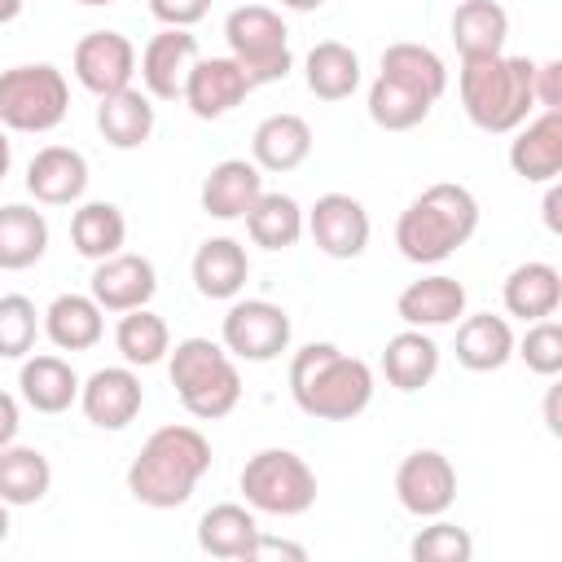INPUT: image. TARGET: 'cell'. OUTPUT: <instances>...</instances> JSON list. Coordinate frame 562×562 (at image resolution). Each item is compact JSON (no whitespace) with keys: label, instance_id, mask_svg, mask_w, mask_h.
<instances>
[{"label":"cell","instance_id":"f907efd6","mask_svg":"<svg viewBox=\"0 0 562 562\" xmlns=\"http://www.w3.org/2000/svg\"><path fill=\"white\" fill-rule=\"evenodd\" d=\"M9 162H13V149H9V140H4V132H0V180L9 176Z\"/></svg>","mask_w":562,"mask_h":562},{"label":"cell","instance_id":"cb8c5ba5","mask_svg":"<svg viewBox=\"0 0 562 562\" xmlns=\"http://www.w3.org/2000/svg\"><path fill=\"white\" fill-rule=\"evenodd\" d=\"M250 277L246 246L237 237H206L193 255V285L202 299H237Z\"/></svg>","mask_w":562,"mask_h":562},{"label":"cell","instance_id":"4dcf8cb0","mask_svg":"<svg viewBox=\"0 0 562 562\" xmlns=\"http://www.w3.org/2000/svg\"><path fill=\"white\" fill-rule=\"evenodd\" d=\"M18 386H22V400L35 413H66L79 400V373L61 356H31V360H22Z\"/></svg>","mask_w":562,"mask_h":562},{"label":"cell","instance_id":"f5cc1de1","mask_svg":"<svg viewBox=\"0 0 562 562\" xmlns=\"http://www.w3.org/2000/svg\"><path fill=\"white\" fill-rule=\"evenodd\" d=\"M79 4H92V9H101V4H114V0H79Z\"/></svg>","mask_w":562,"mask_h":562},{"label":"cell","instance_id":"6da1fadb","mask_svg":"<svg viewBox=\"0 0 562 562\" xmlns=\"http://www.w3.org/2000/svg\"><path fill=\"white\" fill-rule=\"evenodd\" d=\"M290 395L316 422H351L373 400V369L334 342H307L290 360Z\"/></svg>","mask_w":562,"mask_h":562},{"label":"cell","instance_id":"9c48e42d","mask_svg":"<svg viewBox=\"0 0 562 562\" xmlns=\"http://www.w3.org/2000/svg\"><path fill=\"white\" fill-rule=\"evenodd\" d=\"M220 338L233 360L268 364L290 347V316H285V307H277L268 299H237L224 312Z\"/></svg>","mask_w":562,"mask_h":562},{"label":"cell","instance_id":"8d00e7d4","mask_svg":"<svg viewBox=\"0 0 562 562\" xmlns=\"http://www.w3.org/2000/svg\"><path fill=\"white\" fill-rule=\"evenodd\" d=\"M114 347L119 356L132 364V369H149L158 364L167 351H171V329L158 312L149 307H132L119 316V329H114Z\"/></svg>","mask_w":562,"mask_h":562},{"label":"cell","instance_id":"603a6c76","mask_svg":"<svg viewBox=\"0 0 562 562\" xmlns=\"http://www.w3.org/2000/svg\"><path fill=\"white\" fill-rule=\"evenodd\" d=\"M263 193V171L246 158H224L202 180V211L211 220H241Z\"/></svg>","mask_w":562,"mask_h":562},{"label":"cell","instance_id":"b9f144b4","mask_svg":"<svg viewBox=\"0 0 562 562\" xmlns=\"http://www.w3.org/2000/svg\"><path fill=\"white\" fill-rule=\"evenodd\" d=\"M149 13L162 22V26H198L206 13H211V0H149Z\"/></svg>","mask_w":562,"mask_h":562},{"label":"cell","instance_id":"8fae6325","mask_svg":"<svg viewBox=\"0 0 562 562\" xmlns=\"http://www.w3.org/2000/svg\"><path fill=\"white\" fill-rule=\"evenodd\" d=\"M303 228L329 259H360L369 246V211L351 193H321L316 206L303 215Z\"/></svg>","mask_w":562,"mask_h":562},{"label":"cell","instance_id":"277c9868","mask_svg":"<svg viewBox=\"0 0 562 562\" xmlns=\"http://www.w3.org/2000/svg\"><path fill=\"white\" fill-rule=\"evenodd\" d=\"M531 70H536L531 57H505V53L461 57L457 88H461L465 119L479 132H492V136H505V132L522 127L536 110Z\"/></svg>","mask_w":562,"mask_h":562},{"label":"cell","instance_id":"836d02e7","mask_svg":"<svg viewBox=\"0 0 562 562\" xmlns=\"http://www.w3.org/2000/svg\"><path fill=\"white\" fill-rule=\"evenodd\" d=\"M53 487V465L40 448L9 443L0 448V501L4 505H40Z\"/></svg>","mask_w":562,"mask_h":562},{"label":"cell","instance_id":"52a82bcc","mask_svg":"<svg viewBox=\"0 0 562 562\" xmlns=\"http://www.w3.org/2000/svg\"><path fill=\"white\" fill-rule=\"evenodd\" d=\"M224 40H228V57L246 70V79L259 83H277L290 75L294 57H290V31L281 22L277 9L268 4H241L224 18Z\"/></svg>","mask_w":562,"mask_h":562},{"label":"cell","instance_id":"d4e9b609","mask_svg":"<svg viewBox=\"0 0 562 562\" xmlns=\"http://www.w3.org/2000/svg\"><path fill=\"white\" fill-rule=\"evenodd\" d=\"M457 364L470 369V373H496L509 356H514V329L505 316H492V312H479V316H465L457 325Z\"/></svg>","mask_w":562,"mask_h":562},{"label":"cell","instance_id":"30bf717a","mask_svg":"<svg viewBox=\"0 0 562 562\" xmlns=\"http://www.w3.org/2000/svg\"><path fill=\"white\" fill-rule=\"evenodd\" d=\"M395 496L413 518H439L457 501V470L439 448H417L395 470Z\"/></svg>","mask_w":562,"mask_h":562},{"label":"cell","instance_id":"484cf974","mask_svg":"<svg viewBox=\"0 0 562 562\" xmlns=\"http://www.w3.org/2000/svg\"><path fill=\"white\" fill-rule=\"evenodd\" d=\"M97 132L114 149H140L154 136V105L140 88H119L110 97H97Z\"/></svg>","mask_w":562,"mask_h":562},{"label":"cell","instance_id":"d590c367","mask_svg":"<svg viewBox=\"0 0 562 562\" xmlns=\"http://www.w3.org/2000/svg\"><path fill=\"white\" fill-rule=\"evenodd\" d=\"M241 220L250 241L263 250H290L303 237V206L290 193H259Z\"/></svg>","mask_w":562,"mask_h":562},{"label":"cell","instance_id":"816d5d0a","mask_svg":"<svg viewBox=\"0 0 562 562\" xmlns=\"http://www.w3.org/2000/svg\"><path fill=\"white\" fill-rule=\"evenodd\" d=\"M4 536H9V505L0 501V540H4Z\"/></svg>","mask_w":562,"mask_h":562},{"label":"cell","instance_id":"2e32d148","mask_svg":"<svg viewBox=\"0 0 562 562\" xmlns=\"http://www.w3.org/2000/svg\"><path fill=\"white\" fill-rule=\"evenodd\" d=\"M92 299L101 303V312H132V307H145L158 290V272L145 255H110V259H97L92 268V281H88Z\"/></svg>","mask_w":562,"mask_h":562},{"label":"cell","instance_id":"c3c4849f","mask_svg":"<svg viewBox=\"0 0 562 562\" xmlns=\"http://www.w3.org/2000/svg\"><path fill=\"white\" fill-rule=\"evenodd\" d=\"M281 9H294V13H312V9H321L325 0H277Z\"/></svg>","mask_w":562,"mask_h":562},{"label":"cell","instance_id":"e0dca14e","mask_svg":"<svg viewBox=\"0 0 562 562\" xmlns=\"http://www.w3.org/2000/svg\"><path fill=\"white\" fill-rule=\"evenodd\" d=\"M509 140V167L527 184H549L562 171V110H540Z\"/></svg>","mask_w":562,"mask_h":562},{"label":"cell","instance_id":"d6a6232c","mask_svg":"<svg viewBox=\"0 0 562 562\" xmlns=\"http://www.w3.org/2000/svg\"><path fill=\"white\" fill-rule=\"evenodd\" d=\"M378 75H386V79L422 92L426 101H439L448 92V66H443V57L435 48H426V44H413V40L391 44L382 53V70Z\"/></svg>","mask_w":562,"mask_h":562},{"label":"cell","instance_id":"ffe728a7","mask_svg":"<svg viewBox=\"0 0 562 562\" xmlns=\"http://www.w3.org/2000/svg\"><path fill=\"white\" fill-rule=\"evenodd\" d=\"M395 312L404 325L413 329H439V325H452L457 316H465V285L457 277H422L413 285L400 290L395 299Z\"/></svg>","mask_w":562,"mask_h":562},{"label":"cell","instance_id":"f35d334b","mask_svg":"<svg viewBox=\"0 0 562 562\" xmlns=\"http://www.w3.org/2000/svg\"><path fill=\"white\" fill-rule=\"evenodd\" d=\"M40 334V312L26 294H4L0 299V360H22L31 356Z\"/></svg>","mask_w":562,"mask_h":562},{"label":"cell","instance_id":"f6af8a7d","mask_svg":"<svg viewBox=\"0 0 562 562\" xmlns=\"http://www.w3.org/2000/svg\"><path fill=\"white\" fill-rule=\"evenodd\" d=\"M18 426H22V413H18V400L9 391H0V448H9L18 439Z\"/></svg>","mask_w":562,"mask_h":562},{"label":"cell","instance_id":"4fadbf2b","mask_svg":"<svg viewBox=\"0 0 562 562\" xmlns=\"http://www.w3.org/2000/svg\"><path fill=\"white\" fill-rule=\"evenodd\" d=\"M140 404H145V386L132 373V364H105L88 382H79V408L101 430H123L127 422H136Z\"/></svg>","mask_w":562,"mask_h":562},{"label":"cell","instance_id":"ee69618b","mask_svg":"<svg viewBox=\"0 0 562 562\" xmlns=\"http://www.w3.org/2000/svg\"><path fill=\"white\" fill-rule=\"evenodd\" d=\"M259 558H294V562H303L307 549L294 544V540H277V536H268V531L259 527V536H255V544H250V562H259Z\"/></svg>","mask_w":562,"mask_h":562},{"label":"cell","instance_id":"f546056e","mask_svg":"<svg viewBox=\"0 0 562 562\" xmlns=\"http://www.w3.org/2000/svg\"><path fill=\"white\" fill-rule=\"evenodd\" d=\"M44 250H48V220L26 202L0 206V268L4 272L35 268Z\"/></svg>","mask_w":562,"mask_h":562},{"label":"cell","instance_id":"7dc6e473","mask_svg":"<svg viewBox=\"0 0 562 562\" xmlns=\"http://www.w3.org/2000/svg\"><path fill=\"white\" fill-rule=\"evenodd\" d=\"M544 422H549V430L553 435H562V422H558V386L549 391V400H544Z\"/></svg>","mask_w":562,"mask_h":562},{"label":"cell","instance_id":"83f0119b","mask_svg":"<svg viewBox=\"0 0 562 562\" xmlns=\"http://www.w3.org/2000/svg\"><path fill=\"white\" fill-rule=\"evenodd\" d=\"M382 373L395 391H422L439 373V342L426 329H400L395 338H386Z\"/></svg>","mask_w":562,"mask_h":562},{"label":"cell","instance_id":"ac0fdd59","mask_svg":"<svg viewBox=\"0 0 562 562\" xmlns=\"http://www.w3.org/2000/svg\"><path fill=\"white\" fill-rule=\"evenodd\" d=\"M88 189V158L70 145H44L26 162V193L44 206H70Z\"/></svg>","mask_w":562,"mask_h":562},{"label":"cell","instance_id":"4316f807","mask_svg":"<svg viewBox=\"0 0 562 562\" xmlns=\"http://www.w3.org/2000/svg\"><path fill=\"white\" fill-rule=\"evenodd\" d=\"M259 536V522H255V509L246 505H211L202 518H198V549L211 553V558H228V562H250V544Z\"/></svg>","mask_w":562,"mask_h":562},{"label":"cell","instance_id":"44dd1931","mask_svg":"<svg viewBox=\"0 0 562 562\" xmlns=\"http://www.w3.org/2000/svg\"><path fill=\"white\" fill-rule=\"evenodd\" d=\"M307 154H312V127L290 110L268 114L250 136V162L259 171H294L307 162Z\"/></svg>","mask_w":562,"mask_h":562},{"label":"cell","instance_id":"d6986e66","mask_svg":"<svg viewBox=\"0 0 562 562\" xmlns=\"http://www.w3.org/2000/svg\"><path fill=\"white\" fill-rule=\"evenodd\" d=\"M501 303H505L509 316H518L527 325L544 321V316H553L562 307V272L553 263H544V259H527L505 277Z\"/></svg>","mask_w":562,"mask_h":562},{"label":"cell","instance_id":"7bdbcfd3","mask_svg":"<svg viewBox=\"0 0 562 562\" xmlns=\"http://www.w3.org/2000/svg\"><path fill=\"white\" fill-rule=\"evenodd\" d=\"M531 92L540 110H562V61H536L531 70Z\"/></svg>","mask_w":562,"mask_h":562},{"label":"cell","instance_id":"681fc988","mask_svg":"<svg viewBox=\"0 0 562 562\" xmlns=\"http://www.w3.org/2000/svg\"><path fill=\"white\" fill-rule=\"evenodd\" d=\"M18 13H22V0H0V26H4V22H13Z\"/></svg>","mask_w":562,"mask_h":562},{"label":"cell","instance_id":"1f68e13d","mask_svg":"<svg viewBox=\"0 0 562 562\" xmlns=\"http://www.w3.org/2000/svg\"><path fill=\"white\" fill-rule=\"evenodd\" d=\"M303 75H307V92L316 101H347L360 88V57L338 40H321V44H312Z\"/></svg>","mask_w":562,"mask_h":562},{"label":"cell","instance_id":"bcb514c9","mask_svg":"<svg viewBox=\"0 0 562 562\" xmlns=\"http://www.w3.org/2000/svg\"><path fill=\"white\" fill-rule=\"evenodd\" d=\"M558 206H562V189L549 180V193H544V224L549 233H562V220H558Z\"/></svg>","mask_w":562,"mask_h":562},{"label":"cell","instance_id":"9a60e30c","mask_svg":"<svg viewBox=\"0 0 562 562\" xmlns=\"http://www.w3.org/2000/svg\"><path fill=\"white\" fill-rule=\"evenodd\" d=\"M198 40L180 26H162L158 35H149V44L140 48V83L149 97L158 101H176L184 92V79L198 61Z\"/></svg>","mask_w":562,"mask_h":562},{"label":"cell","instance_id":"7402d4cb","mask_svg":"<svg viewBox=\"0 0 562 562\" xmlns=\"http://www.w3.org/2000/svg\"><path fill=\"white\" fill-rule=\"evenodd\" d=\"M40 329L48 334V342L57 351H88L105 334V312H101V303L92 294H57L44 307Z\"/></svg>","mask_w":562,"mask_h":562},{"label":"cell","instance_id":"3957f363","mask_svg":"<svg viewBox=\"0 0 562 562\" xmlns=\"http://www.w3.org/2000/svg\"><path fill=\"white\" fill-rule=\"evenodd\" d=\"M479 228V202L465 184L439 180L422 189L395 220V246L408 263H443Z\"/></svg>","mask_w":562,"mask_h":562},{"label":"cell","instance_id":"ba28073f","mask_svg":"<svg viewBox=\"0 0 562 562\" xmlns=\"http://www.w3.org/2000/svg\"><path fill=\"white\" fill-rule=\"evenodd\" d=\"M70 110V83L57 66H13L0 70V123L13 132H53Z\"/></svg>","mask_w":562,"mask_h":562},{"label":"cell","instance_id":"f1b7e54d","mask_svg":"<svg viewBox=\"0 0 562 562\" xmlns=\"http://www.w3.org/2000/svg\"><path fill=\"white\" fill-rule=\"evenodd\" d=\"M448 31L461 57H492L509 40V13L496 0H461L452 9Z\"/></svg>","mask_w":562,"mask_h":562},{"label":"cell","instance_id":"5bb4252c","mask_svg":"<svg viewBox=\"0 0 562 562\" xmlns=\"http://www.w3.org/2000/svg\"><path fill=\"white\" fill-rule=\"evenodd\" d=\"M250 92H255V83L246 79V70L233 57H198L184 79L180 101L193 110V119H224Z\"/></svg>","mask_w":562,"mask_h":562},{"label":"cell","instance_id":"7c38bea8","mask_svg":"<svg viewBox=\"0 0 562 562\" xmlns=\"http://www.w3.org/2000/svg\"><path fill=\"white\" fill-rule=\"evenodd\" d=\"M75 79L92 92V97H110L119 88H132V75H136V48L127 35L119 31H88L79 44H75Z\"/></svg>","mask_w":562,"mask_h":562},{"label":"cell","instance_id":"e575fe53","mask_svg":"<svg viewBox=\"0 0 562 562\" xmlns=\"http://www.w3.org/2000/svg\"><path fill=\"white\" fill-rule=\"evenodd\" d=\"M127 241V220L114 202H83L75 215H70V246L83 255V259H110L119 255Z\"/></svg>","mask_w":562,"mask_h":562},{"label":"cell","instance_id":"60d3db41","mask_svg":"<svg viewBox=\"0 0 562 562\" xmlns=\"http://www.w3.org/2000/svg\"><path fill=\"white\" fill-rule=\"evenodd\" d=\"M408 553H413V562H470L474 558V540L457 522H430V527H422L413 536Z\"/></svg>","mask_w":562,"mask_h":562},{"label":"cell","instance_id":"ab89813d","mask_svg":"<svg viewBox=\"0 0 562 562\" xmlns=\"http://www.w3.org/2000/svg\"><path fill=\"white\" fill-rule=\"evenodd\" d=\"M514 356H518L531 373H540V378H558V373H562V325H558L553 316L531 321L527 334L514 338Z\"/></svg>","mask_w":562,"mask_h":562},{"label":"cell","instance_id":"8992f818","mask_svg":"<svg viewBox=\"0 0 562 562\" xmlns=\"http://www.w3.org/2000/svg\"><path fill=\"white\" fill-rule=\"evenodd\" d=\"M241 496L255 514L299 518L316 505V474L290 448H263L241 465Z\"/></svg>","mask_w":562,"mask_h":562},{"label":"cell","instance_id":"7a4b0ae2","mask_svg":"<svg viewBox=\"0 0 562 562\" xmlns=\"http://www.w3.org/2000/svg\"><path fill=\"white\" fill-rule=\"evenodd\" d=\"M211 470V443L193 426H158L127 465V492L149 509H176Z\"/></svg>","mask_w":562,"mask_h":562},{"label":"cell","instance_id":"5b68a950","mask_svg":"<svg viewBox=\"0 0 562 562\" xmlns=\"http://www.w3.org/2000/svg\"><path fill=\"white\" fill-rule=\"evenodd\" d=\"M171 364V386L180 395V404L198 417V422H220L237 408L241 400V373L233 364V356L211 342V338H184L176 342V351H167Z\"/></svg>","mask_w":562,"mask_h":562},{"label":"cell","instance_id":"74e56055","mask_svg":"<svg viewBox=\"0 0 562 562\" xmlns=\"http://www.w3.org/2000/svg\"><path fill=\"white\" fill-rule=\"evenodd\" d=\"M430 105H435V101H426L422 92H413V88H404V83H395V79H386V75H378V79L369 83V119H373L382 132H408V127L426 123Z\"/></svg>","mask_w":562,"mask_h":562}]
</instances>
